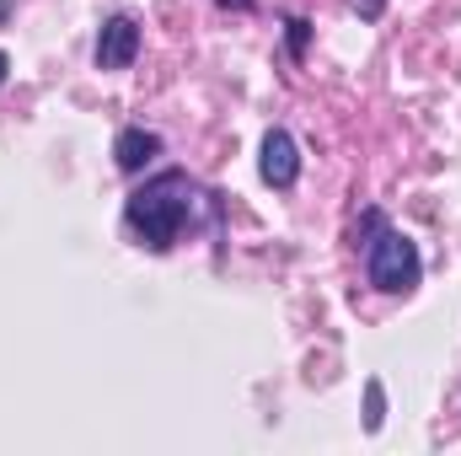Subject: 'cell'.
Masks as SVG:
<instances>
[{
	"mask_svg": "<svg viewBox=\"0 0 461 456\" xmlns=\"http://www.w3.org/2000/svg\"><path fill=\"white\" fill-rule=\"evenodd\" d=\"M188 210H194V183H188V172H161V178H150L145 188L129 194L123 221L140 236V247L167 252V247L183 236V226H188Z\"/></svg>",
	"mask_w": 461,
	"mask_h": 456,
	"instance_id": "6da1fadb",
	"label": "cell"
},
{
	"mask_svg": "<svg viewBox=\"0 0 461 456\" xmlns=\"http://www.w3.org/2000/svg\"><path fill=\"white\" fill-rule=\"evenodd\" d=\"M365 274H370L375 290H386V296H408V290L419 285L424 263H419V247H413L402 231L375 226V242H370V252H365Z\"/></svg>",
	"mask_w": 461,
	"mask_h": 456,
	"instance_id": "7a4b0ae2",
	"label": "cell"
},
{
	"mask_svg": "<svg viewBox=\"0 0 461 456\" xmlns=\"http://www.w3.org/2000/svg\"><path fill=\"white\" fill-rule=\"evenodd\" d=\"M140 54V22L134 16H108L97 32V65L103 70H129Z\"/></svg>",
	"mask_w": 461,
	"mask_h": 456,
	"instance_id": "3957f363",
	"label": "cell"
},
{
	"mask_svg": "<svg viewBox=\"0 0 461 456\" xmlns=\"http://www.w3.org/2000/svg\"><path fill=\"white\" fill-rule=\"evenodd\" d=\"M258 172H263V183H268V188H290V183L301 178V150H295V140H290L285 129H268V134H263Z\"/></svg>",
	"mask_w": 461,
	"mask_h": 456,
	"instance_id": "277c9868",
	"label": "cell"
},
{
	"mask_svg": "<svg viewBox=\"0 0 461 456\" xmlns=\"http://www.w3.org/2000/svg\"><path fill=\"white\" fill-rule=\"evenodd\" d=\"M156 156H161V134H150V129H123V134L113 140L118 172H145Z\"/></svg>",
	"mask_w": 461,
	"mask_h": 456,
	"instance_id": "5b68a950",
	"label": "cell"
},
{
	"mask_svg": "<svg viewBox=\"0 0 461 456\" xmlns=\"http://www.w3.org/2000/svg\"><path fill=\"white\" fill-rule=\"evenodd\" d=\"M381 419H386V392H381V381H365V430L375 435Z\"/></svg>",
	"mask_w": 461,
	"mask_h": 456,
	"instance_id": "8992f818",
	"label": "cell"
},
{
	"mask_svg": "<svg viewBox=\"0 0 461 456\" xmlns=\"http://www.w3.org/2000/svg\"><path fill=\"white\" fill-rule=\"evenodd\" d=\"M306 38H312V22H301V16H290V54H295V59L306 54Z\"/></svg>",
	"mask_w": 461,
	"mask_h": 456,
	"instance_id": "52a82bcc",
	"label": "cell"
},
{
	"mask_svg": "<svg viewBox=\"0 0 461 456\" xmlns=\"http://www.w3.org/2000/svg\"><path fill=\"white\" fill-rule=\"evenodd\" d=\"M354 11H359V16H365V22H375V16H381V11H386V0H354Z\"/></svg>",
	"mask_w": 461,
	"mask_h": 456,
	"instance_id": "ba28073f",
	"label": "cell"
},
{
	"mask_svg": "<svg viewBox=\"0 0 461 456\" xmlns=\"http://www.w3.org/2000/svg\"><path fill=\"white\" fill-rule=\"evenodd\" d=\"M221 5H236V11H247V5H252V0H221Z\"/></svg>",
	"mask_w": 461,
	"mask_h": 456,
	"instance_id": "9c48e42d",
	"label": "cell"
},
{
	"mask_svg": "<svg viewBox=\"0 0 461 456\" xmlns=\"http://www.w3.org/2000/svg\"><path fill=\"white\" fill-rule=\"evenodd\" d=\"M5 70H11V59H5V54H0V81H5Z\"/></svg>",
	"mask_w": 461,
	"mask_h": 456,
	"instance_id": "30bf717a",
	"label": "cell"
}]
</instances>
